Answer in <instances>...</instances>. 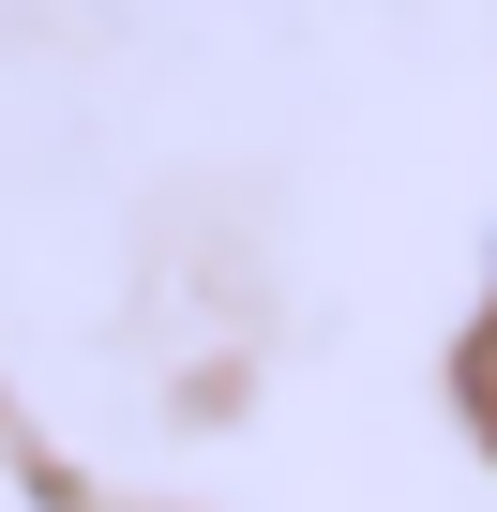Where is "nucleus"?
I'll list each match as a JSON object with an SVG mask.
<instances>
[{
	"mask_svg": "<svg viewBox=\"0 0 497 512\" xmlns=\"http://www.w3.org/2000/svg\"><path fill=\"white\" fill-rule=\"evenodd\" d=\"M482 407H497V347H482Z\"/></svg>",
	"mask_w": 497,
	"mask_h": 512,
	"instance_id": "f257e3e1",
	"label": "nucleus"
}]
</instances>
